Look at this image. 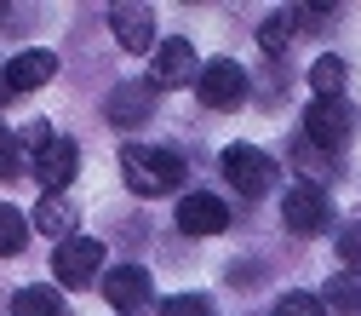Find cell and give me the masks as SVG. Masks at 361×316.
Segmentation results:
<instances>
[{
    "mask_svg": "<svg viewBox=\"0 0 361 316\" xmlns=\"http://www.w3.org/2000/svg\"><path fill=\"white\" fill-rule=\"evenodd\" d=\"M29 172L47 185V196H63L69 185H75V172H80V150H75V139H52L35 150V161H29Z\"/></svg>",
    "mask_w": 361,
    "mask_h": 316,
    "instance_id": "5",
    "label": "cell"
},
{
    "mask_svg": "<svg viewBox=\"0 0 361 316\" xmlns=\"http://www.w3.org/2000/svg\"><path fill=\"white\" fill-rule=\"evenodd\" d=\"M276 316H327V310H322V299H315V293L298 288V293H281V299H276Z\"/></svg>",
    "mask_w": 361,
    "mask_h": 316,
    "instance_id": "21",
    "label": "cell"
},
{
    "mask_svg": "<svg viewBox=\"0 0 361 316\" xmlns=\"http://www.w3.org/2000/svg\"><path fill=\"white\" fill-rule=\"evenodd\" d=\"M12 316H63V299H58V288L35 282V288H18L12 293Z\"/></svg>",
    "mask_w": 361,
    "mask_h": 316,
    "instance_id": "16",
    "label": "cell"
},
{
    "mask_svg": "<svg viewBox=\"0 0 361 316\" xmlns=\"http://www.w3.org/2000/svg\"><path fill=\"white\" fill-rule=\"evenodd\" d=\"M258 47H264L269 58H281V52L293 47V18H287V12H276V18H264V29H258Z\"/></svg>",
    "mask_w": 361,
    "mask_h": 316,
    "instance_id": "19",
    "label": "cell"
},
{
    "mask_svg": "<svg viewBox=\"0 0 361 316\" xmlns=\"http://www.w3.org/2000/svg\"><path fill=\"white\" fill-rule=\"evenodd\" d=\"M344 81H350L344 58H315V69H310V86H315V98H344Z\"/></svg>",
    "mask_w": 361,
    "mask_h": 316,
    "instance_id": "18",
    "label": "cell"
},
{
    "mask_svg": "<svg viewBox=\"0 0 361 316\" xmlns=\"http://www.w3.org/2000/svg\"><path fill=\"white\" fill-rule=\"evenodd\" d=\"M23 172V150L12 139V127H0V178H18Z\"/></svg>",
    "mask_w": 361,
    "mask_h": 316,
    "instance_id": "22",
    "label": "cell"
},
{
    "mask_svg": "<svg viewBox=\"0 0 361 316\" xmlns=\"http://www.w3.org/2000/svg\"><path fill=\"white\" fill-rule=\"evenodd\" d=\"M178 230L184 236H218V230H230V207L207 190H195V196L178 201Z\"/></svg>",
    "mask_w": 361,
    "mask_h": 316,
    "instance_id": "9",
    "label": "cell"
},
{
    "mask_svg": "<svg viewBox=\"0 0 361 316\" xmlns=\"http://www.w3.org/2000/svg\"><path fill=\"white\" fill-rule=\"evenodd\" d=\"M350 132H355V110L344 98H315L304 110V139L315 150H344L350 144Z\"/></svg>",
    "mask_w": 361,
    "mask_h": 316,
    "instance_id": "3",
    "label": "cell"
},
{
    "mask_svg": "<svg viewBox=\"0 0 361 316\" xmlns=\"http://www.w3.org/2000/svg\"><path fill=\"white\" fill-rule=\"evenodd\" d=\"M109 29L126 52H149V40H155V12L149 6H132V0H115L109 6Z\"/></svg>",
    "mask_w": 361,
    "mask_h": 316,
    "instance_id": "12",
    "label": "cell"
},
{
    "mask_svg": "<svg viewBox=\"0 0 361 316\" xmlns=\"http://www.w3.org/2000/svg\"><path fill=\"white\" fill-rule=\"evenodd\" d=\"M104 264L109 259H104V242L98 236H69V242H58V259H52V270H58L63 288H92Z\"/></svg>",
    "mask_w": 361,
    "mask_h": 316,
    "instance_id": "4",
    "label": "cell"
},
{
    "mask_svg": "<svg viewBox=\"0 0 361 316\" xmlns=\"http://www.w3.org/2000/svg\"><path fill=\"white\" fill-rule=\"evenodd\" d=\"M29 224L40 236H52V242H69L75 236V201L69 196H40V207L29 213Z\"/></svg>",
    "mask_w": 361,
    "mask_h": 316,
    "instance_id": "14",
    "label": "cell"
},
{
    "mask_svg": "<svg viewBox=\"0 0 361 316\" xmlns=\"http://www.w3.org/2000/svg\"><path fill=\"white\" fill-rule=\"evenodd\" d=\"M207 310H212L207 293H172V299H161V316H207Z\"/></svg>",
    "mask_w": 361,
    "mask_h": 316,
    "instance_id": "20",
    "label": "cell"
},
{
    "mask_svg": "<svg viewBox=\"0 0 361 316\" xmlns=\"http://www.w3.org/2000/svg\"><path fill=\"white\" fill-rule=\"evenodd\" d=\"M195 75H201V64H195V47L190 40H161L155 47V86H195Z\"/></svg>",
    "mask_w": 361,
    "mask_h": 316,
    "instance_id": "13",
    "label": "cell"
},
{
    "mask_svg": "<svg viewBox=\"0 0 361 316\" xmlns=\"http://www.w3.org/2000/svg\"><path fill=\"white\" fill-rule=\"evenodd\" d=\"M104 110H109L115 127H144L149 110H155V86L149 81H115V93L104 98Z\"/></svg>",
    "mask_w": 361,
    "mask_h": 316,
    "instance_id": "11",
    "label": "cell"
},
{
    "mask_svg": "<svg viewBox=\"0 0 361 316\" xmlns=\"http://www.w3.org/2000/svg\"><path fill=\"white\" fill-rule=\"evenodd\" d=\"M23 242H29V213H18L12 201H0V259L23 253Z\"/></svg>",
    "mask_w": 361,
    "mask_h": 316,
    "instance_id": "17",
    "label": "cell"
},
{
    "mask_svg": "<svg viewBox=\"0 0 361 316\" xmlns=\"http://www.w3.org/2000/svg\"><path fill=\"white\" fill-rule=\"evenodd\" d=\"M58 81V52L35 47V52H18L6 69H0V93H35V86Z\"/></svg>",
    "mask_w": 361,
    "mask_h": 316,
    "instance_id": "8",
    "label": "cell"
},
{
    "mask_svg": "<svg viewBox=\"0 0 361 316\" xmlns=\"http://www.w3.org/2000/svg\"><path fill=\"white\" fill-rule=\"evenodd\" d=\"M338 247H344V270H361V230H344Z\"/></svg>",
    "mask_w": 361,
    "mask_h": 316,
    "instance_id": "23",
    "label": "cell"
},
{
    "mask_svg": "<svg viewBox=\"0 0 361 316\" xmlns=\"http://www.w3.org/2000/svg\"><path fill=\"white\" fill-rule=\"evenodd\" d=\"M0 18H6V6H0Z\"/></svg>",
    "mask_w": 361,
    "mask_h": 316,
    "instance_id": "24",
    "label": "cell"
},
{
    "mask_svg": "<svg viewBox=\"0 0 361 316\" xmlns=\"http://www.w3.org/2000/svg\"><path fill=\"white\" fill-rule=\"evenodd\" d=\"M327 196H322V185H287V196H281V224L293 236H322L327 230Z\"/></svg>",
    "mask_w": 361,
    "mask_h": 316,
    "instance_id": "7",
    "label": "cell"
},
{
    "mask_svg": "<svg viewBox=\"0 0 361 316\" xmlns=\"http://www.w3.org/2000/svg\"><path fill=\"white\" fill-rule=\"evenodd\" d=\"M121 172L132 196H166L184 185V156L166 144H126L121 150Z\"/></svg>",
    "mask_w": 361,
    "mask_h": 316,
    "instance_id": "1",
    "label": "cell"
},
{
    "mask_svg": "<svg viewBox=\"0 0 361 316\" xmlns=\"http://www.w3.org/2000/svg\"><path fill=\"white\" fill-rule=\"evenodd\" d=\"M247 93H252V81H247V69H241L235 58H212V64H201V75H195V98H201L207 110H241Z\"/></svg>",
    "mask_w": 361,
    "mask_h": 316,
    "instance_id": "2",
    "label": "cell"
},
{
    "mask_svg": "<svg viewBox=\"0 0 361 316\" xmlns=\"http://www.w3.org/2000/svg\"><path fill=\"white\" fill-rule=\"evenodd\" d=\"M224 178L252 201V196H264L269 185H276V161H269L264 150H252V144H230L224 150Z\"/></svg>",
    "mask_w": 361,
    "mask_h": 316,
    "instance_id": "6",
    "label": "cell"
},
{
    "mask_svg": "<svg viewBox=\"0 0 361 316\" xmlns=\"http://www.w3.org/2000/svg\"><path fill=\"white\" fill-rule=\"evenodd\" d=\"M315 299H322V310L333 305L338 316H361V270H333L327 293H315Z\"/></svg>",
    "mask_w": 361,
    "mask_h": 316,
    "instance_id": "15",
    "label": "cell"
},
{
    "mask_svg": "<svg viewBox=\"0 0 361 316\" xmlns=\"http://www.w3.org/2000/svg\"><path fill=\"white\" fill-rule=\"evenodd\" d=\"M104 299L115 310H144L149 305V270L144 264H109L104 270Z\"/></svg>",
    "mask_w": 361,
    "mask_h": 316,
    "instance_id": "10",
    "label": "cell"
}]
</instances>
